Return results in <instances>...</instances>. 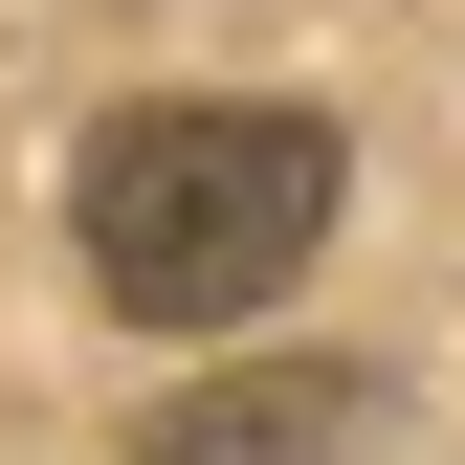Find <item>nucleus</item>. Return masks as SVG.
I'll use <instances>...</instances> for the list:
<instances>
[{"label":"nucleus","mask_w":465,"mask_h":465,"mask_svg":"<svg viewBox=\"0 0 465 465\" xmlns=\"http://www.w3.org/2000/svg\"><path fill=\"white\" fill-rule=\"evenodd\" d=\"M67 244L134 332H244L288 266L332 244V111L288 89H155L67 155Z\"/></svg>","instance_id":"nucleus-1"},{"label":"nucleus","mask_w":465,"mask_h":465,"mask_svg":"<svg viewBox=\"0 0 465 465\" xmlns=\"http://www.w3.org/2000/svg\"><path fill=\"white\" fill-rule=\"evenodd\" d=\"M377 421V377H332V355H266V377H200L178 421H155L134 465H332Z\"/></svg>","instance_id":"nucleus-2"}]
</instances>
